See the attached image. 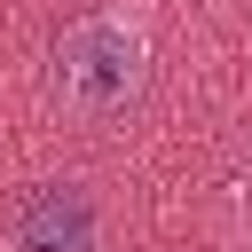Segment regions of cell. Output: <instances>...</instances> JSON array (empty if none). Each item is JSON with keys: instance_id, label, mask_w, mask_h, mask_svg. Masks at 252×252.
Segmentation results:
<instances>
[{"instance_id": "cell-1", "label": "cell", "mask_w": 252, "mask_h": 252, "mask_svg": "<svg viewBox=\"0 0 252 252\" xmlns=\"http://www.w3.org/2000/svg\"><path fill=\"white\" fill-rule=\"evenodd\" d=\"M134 87H142V39H134V24H118V16H79V24L55 39V94H63L79 118L126 110Z\"/></svg>"}, {"instance_id": "cell-2", "label": "cell", "mask_w": 252, "mask_h": 252, "mask_svg": "<svg viewBox=\"0 0 252 252\" xmlns=\"http://www.w3.org/2000/svg\"><path fill=\"white\" fill-rule=\"evenodd\" d=\"M8 252H94V197L79 181H39L8 213Z\"/></svg>"}]
</instances>
